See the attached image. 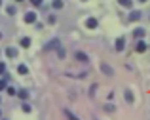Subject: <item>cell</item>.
Here are the masks:
<instances>
[{"mask_svg":"<svg viewBox=\"0 0 150 120\" xmlns=\"http://www.w3.org/2000/svg\"><path fill=\"white\" fill-rule=\"evenodd\" d=\"M36 21V14L34 11H27L25 14V23H34Z\"/></svg>","mask_w":150,"mask_h":120,"instance_id":"cell-1","label":"cell"},{"mask_svg":"<svg viewBox=\"0 0 150 120\" xmlns=\"http://www.w3.org/2000/svg\"><path fill=\"white\" fill-rule=\"evenodd\" d=\"M6 73V65H4V63H0V74H4Z\"/></svg>","mask_w":150,"mask_h":120,"instance_id":"cell-21","label":"cell"},{"mask_svg":"<svg viewBox=\"0 0 150 120\" xmlns=\"http://www.w3.org/2000/svg\"><path fill=\"white\" fill-rule=\"evenodd\" d=\"M135 51H139V54H143V51H146V42H143V40H139L135 46Z\"/></svg>","mask_w":150,"mask_h":120,"instance_id":"cell-2","label":"cell"},{"mask_svg":"<svg viewBox=\"0 0 150 120\" xmlns=\"http://www.w3.org/2000/svg\"><path fill=\"white\" fill-rule=\"evenodd\" d=\"M53 48H59V40H51L50 44H46V46H44V50L50 51V50H53Z\"/></svg>","mask_w":150,"mask_h":120,"instance_id":"cell-4","label":"cell"},{"mask_svg":"<svg viewBox=\"0 0 150 120\" xmlns=\"http://www.w3.org/2000/svg\"><path fill=\"white\" fill-rule=\"evenodd\" d=\"M6 86H8V80H6V78H2V80H0V91L6 90Z\"/></svg>","mask_w":150,"mask_h":120,"instance_id":"cell-18","label":"cell"},{"mask_svg":"<svg viewBox=\"0 0 150 120\" xmlns=\"http://www.w3.org/2000/svg\"><path fill=\"white\" fill-rule=\"evenodd\" d=\"M139 2H146V0H139Z\"/></svg>","mask_w":150,"mask_h":120,"instance_id":"cell-24","label":"cell"},{"mask_svg":"<svg viewBox=\"0 0 150 120\" xmlns=\"http://www.w3.org/2000/svg\"><path fill=\"white\" fill-rule=\"evenodd\" d=\"M74 57H76L78 61H84V63H86V61H89V57L84 54V51H76V54H74Z\"/></svg>","mask_w":150,"mask_h":120,"instance_id":"cell-3","label":"cell"},{"mask_svg":"<svg viewBox=\"0 0 150 120\" xmlns=\"http://www.w3.org/2000/svg\"><path fill=\"white\" fill-rule=\"evenodd\" d=\"M65 116H67V118H69V120H80V118H78V116H74V114H72V113H70V111H69V109H65Z\"/></svg>","mask_w":150,"mask_h":120,"instance_id":"cell-13","label":"cell"},{"mask_svg":"<svg viewBox=\"0 0 150 120\" xmlns=\"http://www.w3.org/2000/svg\"><path fill=\"white\" fill-rule=\"evenodd\" d=\"M0 116H2V113H0Z\"/></svg>","mask_w":150,"mask_h":120,"instance_id":"cell-27","label":"cell"},{"mask_svg":"<svg viewBox=\"0 0 150 120\" xmlns=\"http://www.w3.org/2000/svg\"><path fill=\"white\" fill-rule=\"evenodd\" d=\"M118 4L124 6V8H131L133 6V0H118Z\"/></svg>","mask_w":150,"mask_h":120,"instance_id":"cell-9","label":"cell"},{"mask_svg":"<svg viewBox=\"0 0 150 120\" xmlns=\"http://www.w3.org/2000/svg\"><path fill=\"white\" fill-rule=\"evenodd\" d=\"M6 90H8V94H10V95H17V90H15L13 86H6Z\"/></svg>","mask_w":150,"mask_h":120,"instance_id":"cell-16","label":"cell"},{"mask_svg":"<svg viewBox=\"0 0 150 120\" xmlns=\"http://www.w3.org/2000/svg\"><path fill=\"white\" fill-rule=\"evenodd\" d=\"M17 73L19 74H29V67H27V65H19L17 67Z\"/></svg>","mask_w":150,"mask_h":120,"instance_id":"cell-10","label":"cell"},{"mask_svg":"<svg viewBox=\"0 0 150 120\" xmlns=\"http://www.w3.org/2000/svg\"><path fill=\"white\" fill-rule=\"evenodd\" d=\"M17 95H19L21 99H27V97H29V91H27V90H19V91H17Z\"/></svg>","mask_w":150,"mask_h":120,"instance_id":"cell-14","label":"cell"},{"mask_svg":"<svg viewBox=\"0 0 150 120\" xmlns=\"http://www.w3.org/2000/svg\"><path fill=\"white\" fill-rule=\"evenodd\" d=\"M51 6H53V10H61V8H63V0H53Z\"/></svg>","mask_w":150,"mask_h":120,"instance_id":"cell-12","label":"cell"},{"mask_svg":"<svg viewBox=\"0 0 150 120\" xmlns=\"http://www.w3.org/2000/svg\"><path fill=\"white\" fill-rule=\"evenodd\" d=\"M133 36L135 38H143L144 36V29H135L133 31Z\"/></svg>","mask_w":150,"mask_h":120,"instance_id":"cell-11","label":"cell"},{"mask_svg":"<svg viewBox=\"0 0 150 120\" xmlns=\"http://www.w3.org/2000/svg\"><path fill=\"white\" fill-rule=\"evenodd\" d=\"M21 46H23V48H29V46H30V38H27V36L21 38Z\"/></svg>","mask_w":150,"mask_h":120,"instance_id":"cell-15","label":"cell"},{"mask_svg":"<svg viewBox=\"0 0 150 120\" xmlns=\"http://www.w3.org/2000/svg\"><path fill=\"white\" fill-rule=\"evenodd\" d=\"M17 2H23V0H17Z\"/></svg>","mask_w":150,"mask_h":120,"instance_id":"cell-26","label":"cell"},{"mask_svg":"<svg viewBox=\"0 0 150 120\" xmlns=\"http://www.w3.org/2000/svg\"><path fill=\"white\" fill-rule=\"evenodd\" d=\"M23 111H25V113H30V105H27V103H25V105H23Z\"/></svg>","mask_w":150,"mask_h":120,"instance_id":"cell-22","label":"cell"},{"mask_svg":"<svg viewBox=\"0 0 150 120\" xmlns=\"http://www.w3.org/2000/svg\"><path fill=\"white\" fill-rule=\"evenodd\" d=\"M101 69H103V73H106V74H112V71H110V69H108V67H106V65H103Z\"/></svg>","mask_w":150,"mask_h":120,"instance_id":"cell-20","label":"cell"},{"mask_svg":"<svg viewBox=\"0 0 150 120\" xmlns=\"http://www.w3.org/2000/svg\"><path fill=\"white\" fill-rule=\"evenodd\" d=\"M6 11H8V15H15V8H13V6H8Z\"/></svg>","mask_w":150,"mask_h":120,"instance_id":"cell-19","label":"cell"},{"mask_svg":"<svg viewBox=\"0 0 150 120\" xmlns=\"http://www.w3.org/2000/svg\"><path fill=\"white\" fill-rule=\"evenodd\" d=\"M6 55H8V57H11V59L17 57V50H15V48H6Z\"/></svg>","mask_w":150,"mask_h":120,"instance_id":"cell-7","label":"cell"},{"mask_svg":"<svg viewBox=\"0 0 150 120\" xmlns=\"http://www.w3.org/2000/svg\"><path fill=\"white\" fill-rule=\"evenodd\" d=\"M86 27H88V29H95V27H97V19L95 17H89L88 21H86Z\"/></svg>","mask_w":150,"mask_h":120,"instance_id":"cell-6","label":"cell"},{"mask_svg":"<svg viewBox=\"0 0 150 120\" xmlns=\"http://www.w3.org/2000/svg\"><path fill=\"white\" fill-rule=\"evenodd\" d=\"M139 19H141V11L139 10H135V11L129 14V21H139Z\"/></svg>","mask_w":150,"mask_h":120,"instance_id":"cell-5","label":"cell"},{"mask_svg":"<svg viewBox=\"0 0 150 120\" xmlns=\"http://www.w3.org/2000/svg\"><path fill=\"white\" fill-rule=\"evenodd\" d=\"M30 2H33L34 6H42V0H30Z\"/></svg>","mask_w":150,"mask_h":120,"instance_id":"cell-23","label":"cell"},{"mask_svg":"<svg viewBox=\"0 0 150 120\" xmlns=\"http://www.w3.org/2000/svg\"><path fill=\"white\" fill-rule=\"evenodd\" d=\"M124 48H125V40H124V38H118V40H116V50L122 51Z\"/></svg>","mask_w":150,"mask_h":120,"instance_id":"cell-8","label":"cell"},{"mask_svg":"<svg viewBox=\"0 0 150 120\" xmlns=\"http://www.w3.org/2000/svg\"><path fill=\"white\" fill-rule=\"evenodd\" d=\"M125 99H127L129 103H133V94H131L129 90H125Z\"/></svg>","mask_w":150,"mask_h":120,"instance_id":"cell-17","label":"cell"},{"mask_svg":"<svg viewBox=\"0 0 150 120\" xmlns=\"http://www.w3.org/2000/svg\"><path fill=\"white\" fill-rule=\"evenodd\" d=\"M0 6H2V0H0Z\"/></svg>","mask_w":150,"mask_h":120,"instance_id":"cell-25","label":"cell"}]
</instances>
